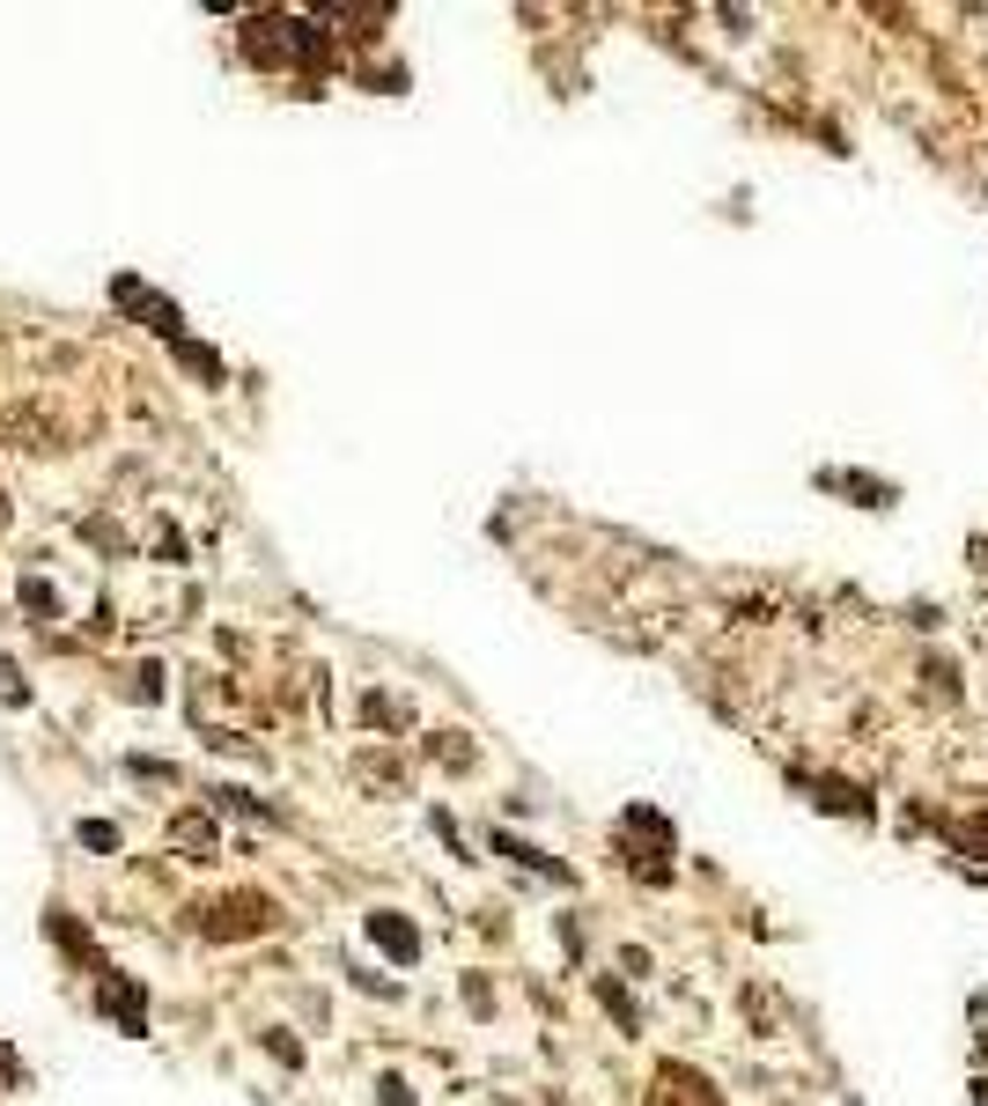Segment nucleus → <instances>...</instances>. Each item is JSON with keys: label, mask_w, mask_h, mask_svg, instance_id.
Wrapping results in <instances>:
<instances>
[{"label": "nucleus", "mask_w": 988, "mask_h": 1106, "mask_svg": "<svg viewBox=\"0 0 988 1106\" xmlns=\"http://www.w3.org/2000/svg\"><path fill=\"white\" fill-rule=\"evenodd\" d=\"M111 303H125V310H133L141 325H149V332H163V340H177V332H185V318H177V303H163L155 288H141L133 273H125V281H111Z\"/></svg>", "instance_id": "obj_1"}, {"label": "nucleus", "mask_w": 988, "mask_h": 1106, "mask_svg": "<svg viewBox=\"0 0 988 1106\" xmlns=\"http://www.w3.org/2000/svg\"><path fill=\"white\" fill-rule=\"evenodd\" d=\"M370 937H376V944H384V952L398 959V966H414V959H420V937H414V922H398V915H384V908L370 915Z\"/></svg>", "instance_id": "obj_2"}, {"label": "nucleus", "mask_w": 988, "mask_h": 1106, "mask_svg": "<svg viewBox=\"0 0 988 1106\" xmlns=\"http://www.w3.org/2000/svg\"><path fill=\"white\" fill-rule=\"evenodd\" d=\"M103 1010H111V1018H125V1032H133V1040L149 1032V1018H141V988H133V982H103Z\"/></svg>", "instance_id": "obj_3"}, {"label": "nucleus", "mask_w": 988, "mask_h": 1106, "mask_svg": "<svg viewBox=\"0 0 988 1106\" xmlns=\"http://www.w3.org/2000/svg\"><path fill=\"white\" fill-rule=\"evenodd\" d=\"M177 841H185V848H193L199 863L215 856V826H207V819H199V811H185V819H177Z\"/></svg>", "instance_id": "obj_4"}, {"label": "nucleus", "mask_w": 988, "mask_h": 1106, "mask_svg": "<svg viewBox=\"0 0 988 1106\" xmlns=\"http://www.w3.org/2000/svg\"><path fill=\"white\" fill-rule=\"evenodd\" d=\"M23 605H30L37 620H52V613H59V598H52V583H45V576H23Z\"/></svg>", "instance_id": "obj_5"}, {"label": "nucleus", "mask_w": 988, "mask_h": 1106, "mask_svg": "<svg viewBox=\"0 0 988 1106\" xmlns=\"http://www.w3.org/2000/svg\"><path fill=\"white\" fill-rule=\"evenodd\" d=\"M81 848L111 856V848H119V826H111V819H81Z\"/></svg>", "instance_id": "obj_6"}, {"label": "nucleus", "mask_w": 988, "mask_h": 1106, "mask_svg": "<svg viewBox=\"0 0 988 1106\" xmlns=\"http://www.w3.org/2000/svg\"><path fill=\"white\" fill-rule=\"evenodd\" d=\"M841 488H848V494H864V510H886V502H892V488H886V480H864V472H848Z\"/></svg>", "instance_id": "obj_7"}, {"label": "nucleus", "mask_w": 988, "mask_h": 1106, "mask_svg": "<svg viewBox=\"0 0 988 1106\" xmlns=\"http://www.w3.org/2000/svg\"><path fill=\"white\" fill-rule=\"evenodd\" d=\"M376 1092H384V1106H414V1099H406V1084H398V1077H384V1084H376Z\"/></svg>", "instance_id": "obj_8"}, {"label": "nucleus", "mask_w": 988, "mask_h": 1106, "mask_svg": "<svg viewBox=\"0 0 988 1106\" xmlns=\"http://www.w3.org/2000/svg\"><path fill=\"white\" fill-rule=\"evenodd\" d=\"M974 1106H988V1084H974Z\"/></svg>", "instance_id": "obj_9"}, {"label": "nucleus", "mask_w": 988, "mask_h": 1106, "mask_svg": "<svg viewBox=\"0 0 988 1106\" xmlns=\"http://www.w3.org/2000/svg\"><path fill=\"white\" fill-rule=\"evenodd\" d=\"M0 510H8V502H0Z\"/></svg>", "instance_id": "obj_10"}]
</instances>
